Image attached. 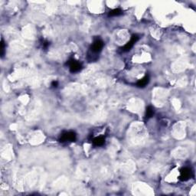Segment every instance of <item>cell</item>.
Masks as SVG:
<instances>
[{
  "label": "cell",
  "mask_w": 196,
  "mask_h": 196,
  "mask_svg": "<svg viewBox=\"0 0 196 196\" xmlns=\"http://www.w3.org/2000/svg\"><path fill=\"white\" fill-rule=\"evenodd\" d=\"M192 176V172L191 169L185 167L180 170V176H179V179L182 182L188 181Z\"/></svg>",
  "instance_id": "277c9868"
},
{
  "label": "cell",
  "mask_w": 196,
  "mask_h": 196,
  "mask_svg": "<svg viewBox=\"0 0 196 196\" xmlns=\"http://www.w3.org/2000/svg\"><path fill=\"white\" fill-rule=\"evenodd\" d=\"M77 139V136L74 132H66L61 136L59 141L62 143L64 142H74Z\"/></svg>",
  "instance_id": "3957f363"
},
{
  "label": "cell",
  "mask_w": 196,
  "mask_h": 196,
  "mask_svg": "<svg viewBox=\"0 0 196 196\" xmlns=\"http://www.w3.org/2000/svg\"><path fill=\"white\" fill-rule=\"evenodd\" d=\"M67 64L69 65V68H70V71L71 73H77L78 71H80L82 68V65L80 62H78V61H76L74 59L69 60L68 62L67 63Z\"/></svg>",
  "instance_id": "7a4b0ae2"
},
{
  "label": "cell",
  "mask_w": 196,
  "mask_h": 196,
  "mask_svg": "<svg viewBox=\"0 0 196 196\" xmlns=\"http://www.w3.org/2000/svg\"><path fill=\"white\" fill-rule=\"evenodd\" d=\"M57 85H58V82H57V81H53V82L51 83V86H52L53 87H57Z\"/></svg>",
  "instance_id": "7c38bea8"
},
{
  "label": "cell",
  "mask_w": 196,
  "mask_h": 196,
  "mask_svg": "<svg viewBox=\"0 0 196 196\" xmlns=\"http://www.w3.org/2000/svg\"><path fill=\"white\" fill-rule=\"evenodd\" d=\"M139 39V36H138L137 34H133V35L131 37V39H130V41H128L127 43L122 48V51H123V52H126V51H129L131 50V48H132L135 44L138 41Z\"/></svg>",
  "instance_id": "5b68a950"
},
{
  "label": "cell",
  "mask_w": 196,
  "mask_h": 196,
  "mask_svg": "<svg viewBox=\"0 0 196 196\" xmlns=\"http://www.w3.org/2000/svg\"><path fill=\"white\" fill-rule=\"evenodd\" d=\"M105 143V137H102V136H100V137H96L95 139L93 140V143L97 146H100L103 145Z\"/></svg>",
  "instance_id": "52a82bcc"
},
{
  "label": "cell",
  "mask_w": 196,
  "mask_h": 196,
  "mask_svg": "<svg viewBox=\"0 0 196 196\" xmlns=\"http://www.w3.org/2000/svg\"><path fill=\"white\" fill-rule=\"evenodd\" d=\"M103 45H104V43L103 41L100 39H96L95 41L93 42V44L91 46V48L90 50L92 53L94 54H97V53L100 52L102 51L103 48Z\"/></svg>",
  "instance_id": "6da1fadb"
},
{
  "label": "cell",
  "mask_w": 196,
  "mask_h": 196,
  "mask_svg": "<svg viewBox=\"0 0 196 196\" xmlns=\"http://www.w3.org/2000/svg\"><path fill=\"white\" fill-rule=\"evenodd\" d=\"M153 115H154V109H153V107L149 106V107L146 108V115H145L146 119L149 120V119H150Z\"/></svg>",
  "instance_id": "ba28073f"
},
{
  "label": "cell",
  "mask_w": 196,
  "mask_h": 196,
  "mask_svg": "<svg viewBox=\"0 0 196 196\" xmlns=\"http://www.w3.org/2000/svg\"><path fill=\"white\" fill-rule=\"evenodd\" d=\"M50 45V43H49V42H48V41H44V43L42 44V46H43L44 48H47V47H48V45Z\"/></svg>",
  "instance_id": "8fae6325"
},
{
  "label": "cell",
  "mask_w": 196,
  "mask_h": 196,
  "mask_svg": "<svg viewBox=\"0 0 196 196\" xmlns=\"http://www.w3.org/2000/svg\"><path fill=\"white\" fill-rule=\"evenodd\" d=\"M123 14V11L120 9H115L114 10H112L109 12L108 16H111V17H114V16H119Z\"/></svg>",
  "instance_id": "9c48e42d"
},
{
  "label": "cell",
  "mask_w": 196,
  "mask_h": 196,
  "mask_svg": "<svg viewBox=\"0 0 196 196\" xmlns=\"http://www.w3.org/2000/svg\"><path fill=\"white\" fill-rule=\"evenodd\" d=\"M4 52H5V44H4L3 40H2V41H1V55H2V57H3V55H4Z\"/></svg>",
  "instance_id": "30bf717a"
},
{
  "label": "cell",
  "mask_w": 196,
  "mask_h": 196,
  "mask_svg": "<svg viewBox=\"0 0 196 196\" xmlns=\"http://www.w3.org/2000/svg\"><path fill=\"white\" fill-rule=\"evenodd\" d=\"M149 82V75H146L145 77L140 79V80H138V82L137 83V85L138 87H145L146 85L148 84Z\"/></svg>",
  "instance_id": "8992f818"
}]
</instances>
